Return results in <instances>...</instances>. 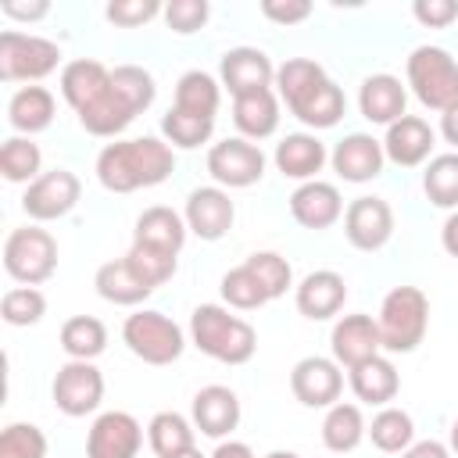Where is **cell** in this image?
Listing matches in <instances>:
<instances>
[{
	"label": "cell",
	"instance_id": "cell-50",
	"mask_svg": "<svg viewBox=\"0 0 458 458\" xmlns=\"http://www.w3.org/2000/svg\"><path fill=\"white\" fill-rule=\"evenodd\" d=\"M401 458H451V447L440 440H415L408 451H401Z\"/></svg>",
	"mask_w": 458,
	"mask_h": 458
},
{
	"label": "cell",
	"instance_id": "cell-18",
	"mask_svg": "<svg viewBox=\"0 0 458 458\" xmlns=\"http://www.w3.org/2000/svg\"><path fill=\"white\" fill-rule=\"evenodd\" d=\"M218 82H222V89H229V97L276 89V64L258 47H233L218 61Z\"/></svg>",
	"mask_w": 458,
	"mask_h": 458
},
{
	"label": "cell",
	"instance_id": "cell-25",
	"mask_svg": "<svg viewBox=\"0 0 458 458\" xmlns=\"http://www.w3.org/2000/svg\"><path fill=\"white\" fill-rule=\"evenodd\" d=\"M276 172L283 179H297V182H311L318 179L322 165L329 161V150L326 143L315 136V132H286L279 143H276Z\"/></svg>",
	"mask_w": 458,
	"mask_h": 458
},
{
	"label": "cell",
	"instance_id": "cell-6",
	"mask_svg": "<svg viewBox=\"0 0 458 458\" xmlns=\"http://www.w3.org/2000/svg\"><path fill=\"white\" fill-rule=\"evenodd\" d=\"M383 351L390 354H411L429 329V297L419 286H394L376 315Z\"/></svg>",
	"mask_w": 458,
	"mask_h": 458
},
{
	"label": "cell",
	"instance_id": "cell-44",
	"mask_svg": "<svg viewBox=\"0 0 458 458\" xmlns=\"http://www.w3.org/2000/svg\"><path fill=\"white\" fill-rule=\"evenodd\" d=\"M129 265L136 268V276L150 286V290H157V286H165L172 276H175V268H179V258H168V254H157V250H147V247H129Z\"/></svg>",
	"mask_w": 458,
	"mask_h": 458
},
{
	"label": "cell",
	"instance_id": "cell-22",
	"mask_svg": "<svg viewBox=\"0 0 458 458\" xmlns=\"http://www.w3.org/2000/svg\"><path fill=\"white\" fill-rule=\"evenodd\" d=\"M344 301H347V283L333 268H315L293 286V304L311 322H326V318L340 315Z\"/></svg>",
	"mask_w": 458,
	"mask_h": 458
},
{
	"label": "cell",
	"instance_id": "cell-27",
	"mask_svg": "<svg viewBox=\"0 0 458 458\" xmlns=\"http://www.w3.org/2000/svg\"><path fill=\"white\" fill-rule=\"evenodd\" d=\"M347 386L361 404L386 408L401 390V376H397V365L386 354H376V358L347 369Z\"/></svg>",
	"mask_w": 458,
	"mask_h": 458
},
{
	"label": "cell",
	"instance_id": "cell-53",
	"mask_svg": "<svg viewBox=\"0 0 458 458\" xmlns=\"http://www.w3.org/2000/svg\"><path fill=\"white\" fill-rule=\"evenodd\" d=\"M440 136L458 150V104H454L451 111H444V114H440Z\"/></svg>",
	"mask_w": 458,
	"mask_h": 458
},
{
	"label": "cell",
	"instance_id": "cell-36",
	"mask_svg": "<svg viewBox=\"0 0 458 458\" xmlns=\"http://www.w3.org/2000/svg\"><path fill=\"white\" fill-rule=\"evenodd\" d=\"M422 193L429 204L458 211V150L451 154H433L422 168Z\"/></svg>",
	"mask_w": 458,
	"mask_h": 458
},
{
	"label": "cell",
	"instance_id": "cell-54",
	"mask_svg": "<svg viewBox=\"0 0 458 458\" xmlns=\"http://www.w3.org/2000/svg\"><path fill=\"white\" fill-rule=\"evenodd\" d=\"M447 447H451V454H458V419L451 422V440H447Z\"/></svg>",
	"mask_w": 458,
	"mask_h": 458
},
{
	"label": "cell",
	"instance_id": "cell-33",
	"mask_svg": "<svg viewBox=\"0 0 458 458\" xmlns=\"http://www.w3.org/2000/svg\"><path fill=\"white\" fill-rule=\"evenodd\" d=\"M57 340H61V351L72 361H93L107 347V326L93 315H72V318L61 322Z\"/></svg>",
	"mask_w": 458,
	"mask_h": 458
},
{
	"label": "cell",
	"instance_id": "cell-3",
	"mask_svg": "<svg viewBox=\"0 0 458 458\" xmlns=\"http://www.w3.org/2000/svg\"><path fill=\"white\" fill-rule=\"evenodd\" d=\"M107 193H136L161 186L175 172V150L161 136H132L100 147L93 165Z\"/></svg>",
	"mask_w": 458,
	"mask_h": 458
},
{
	"label": "cell",
	"instance_id": "cell-38",
	"mask_svg": "<svg viewBox=\"0 0 458 458\" xmlns=\"http://www.w3.org/2000/svg\"><path fill=\"white\" fill-rule=\"evenodd\" d=\"M218 290H222L225 308H233V311H258V308H265V304L272 301V297L265 293V286L258 283V276L250 272L247 261H240L236 268H229V272L222 276Z\"/></svg>",
	"mask_w": 458,
	"mask_h": 458
},
{
	"label": "cell",
	"instance_id": "cell-11",
	"mask_svg": "<svg viewBox=\"0 0 458 458\" xmlns=\"http://www.w3.org/2000/svg\"><path fill=\"white\" fill-rule=\"evenodd\" d=\"M50 397H54L57 411L68 419L93 415L104 401V372L93 361H72L68 358L50 383Z\"/></svg>",
	"mask_w": 458,
	"mask_h": 458
},
{
	"label": "cell",
	"instance_id": "cell-29",
	"mask_svg": "<svg viewBox=\"0 0 458 458\" xmlns=\"http://www.w3.org/2000/svg\"><path fill=\"white\" fill-rule=\"evenodd\" d=\"M279 93L276 89H258V93H247V97H233V125L243 140L258 143V140H268L276 136L279 129Z\"/></svg>",
	"mask_w": 458,
	"mask_h": 458
},
{
	"label": "cell",
	"instance_id": "cell-34",
	"mask_svg": "<svg viewBox=\"0 0 458 458\" xmlns=\"http://www.w3.org/2000/svg\"><path fill=\"white\" fill-rule=\"evenodd\" d=\"M197 437V426L193 419L179 415V411H157L150 422H147V444L157 458H168V454H179V451H190L197 447L193 444Z\"/></svg>",
	"mask_w": 458,
	"mask_h": 458
},
{
	"label": "cell",
	"instance_id": "cell-24",
	"mask_svg": "<svg viewBox=\"0 0 458 458\" xmlns=\"http://www.w3.org/2000/svg\"><path fill=\"white\" fill-rule=\"evenodd\" d=\"M404 107H408V86L390 72L369 75L358 89V111L372 125H394L397 118L408 114Z\"/></svg>",
	"mask_w": 458,
	"mask_h": 458
},
{
	"label": "cell",
	"instance_id": "cell-13",
	"mask_svg": "<svg viewBox=\"0 0 458 458\" xmlns=\"http://www.w3.org/2000/svg\"><path fill=\"white\" fill-rule=\"evenodd\" d=\"M344 236L354 250H383L394 236V208L383 200V197H354L347 208H344Z\"/></svg>",
	"mask_w": 458,
	"mask_h": 458
},
{
	"label": "cell",
	"instance_id": "cell-31",
	"mask_svg": "<svg viewBox=\"0 0 458 458\" xmlns=\"http://www.w3.org/2000/svg\"><path fill=\"white\" fill-rule=\"evenodd\" d=\"M175 111H186V114H197V118H211L218 114L222 107V82L200 68H190L179 75L175 82V100H172Z\"/></svg>",
	"mask_w": 458,
	"mask_h": 458
},
{
	"label": "cell",
	"instance_id": "cell-42",
	"mask_svg": "<svg viewBox=\"0 0 458 458\" xmlns=\"http://www.w3.org/2000/svg\"><path fill=\"white\" fill-rule=\"evenodd\" d=\"M247 265H250V272L258 276V283L265 286V293L276 301V297H283L290 286H293V268H290V261L283 258V254H276V250H254L250 258H247Z\"/></svg>",
	"mask_w": 458,
	"mask_h": 458
},
{
	"label": "cell",
	"instance_id": "cell-30",
	"mask_svg": "<svg viewBox=\"0 0 458 458\" xmlns=\"http://www.w3.org/2000/svg\"><path fill=\"white\" fill-rule=\"evenodd\" d=\"M93 286L97 293L107 301V304H118V308H136L143 304L154 290L136 276V268L129 265V258H114V261H104L93 276Z\"/></svg>",
	"mask_w": 458,
	"mask_h": 458
},
{
	"label": "cell",
	"instance_id": "cell-17",
	"mask_svg": "<svg viewBox=\"0 0 458 458\" xmlns=\"http://www.w3.org/2000/svg\"><path fill=\"white\" fill-rule=\"evenodd\" d=\"M143 447V426L129 411H100L86 433V458H136Z\"/></svg>",
	"mask_w": 458,
	"mask_h": 458
},
{
	"label": "cell",
	"instance_id": "cell-15",
	"mask_svg": "<svg viewBox=\"0 0 458 458\" xmlns=\"http://www.w3.org/2000/svg\"><path fill=\"white\" fill-rule=\"evenodd\" d=\"M329 358L340 365V369H354L376 354H383V336H379V326L372 315L365 311H351V315H340L333 322V333H329Z\"/></svg>",
	"mask_w": 458,
	"mask_h": 458
},
{
	"label": "cell",
	"instance_id": "cell-51",
	"mask_svg": "<svg viewBox=\"0 0 458 458\" xmlns=\"http://www.w3.org/2000/svg\"><path fill=\"white\" fill-rule=\"evenodd\" d=\"M440 247H444L451 258H458V211H451V215L444 218V229H440Z\"/></svg>",
	"mask_w": 458,
	"mask_h": 458
},
{
	"label": "cell",
	"instance_id": "cell-45",
	"mask_svg": "<svg viewBox=\"0 0 458 458\" xmlns=\"http://www.w3.org/2000/svg\"><path fill=\"white\" fill-rule=\"evenodd\" d=\"M208 14H211L208 0H172V4H165V11H161L165 25H168L172 32H179V36L200 32V29L208 25Z\"/></svg>",
	"mask_w": 458,
	"mask_h": 458
},
{
	"label": "cell",
	"instance_id": "cell-40",
	"mask_svg": "<svg viewBox=\"0 0 458 458\" xmlns=\"http://www.w3.org/2000/svg\"><path fill=\"white\" fill-rule=\"evenodd\" d=\"M111 82H114V89L122 93V100H125L136 114H143V111L154 104V97H157L154 75H150L147 68H140V64H114V68H111Z\"/></svg>",
	"mask_w": 458,
	"mask_h": 458
},
{
	"label": "cell",
	"instance_id": "cell-21",
	"mask_svg": "<svg viewBox=\"0 0 458 458\" xmlns=\"http://www.w3.org/2000/svg\"><path fill=\"white\" fill-rule=\"evenodd\" d=\"M240 397L236 390L222 386V383H211V386H200L193 394V404H190V419L193 426L211 437V440H225L236 426H240Z\"/></svg>",
	"mask_w": 458,
	"mask_h": 458
},
{
	"label": "cell",
	"instance_id": "cell-14",
	"mask_svg": "<svg viewBox=\"0 0 458 458\" xmlns=\"http://www.w3.org/2000/svg\"><path fill=\"white\" fill-rule=\"evenodd\" d=\"M182 218H186V229L204 240V243H215L222 240L233 222H236V204L229 197V190L222 186H197L190 190L186 197V208H182Z\"/></svg>",
	"mask_w": 458,
	"mask_h": 458
},
{
	"label": "cell",
	"instance_id": "cell-16",
	"mask_svg": "<svg viewBox=\"0 0 458 458\" xmlns=\"http://www.w3.org/2000/svg\"><path fill=\"white\" fill-rule=\"evenodd\" d=\"M290 394L304 408H333L344 394V372L333 358L308 354L290 369Z\"/></svg>",
	"mask_w": 458,
	"mask_h": 458
},
{
	"label": "cell",
	"instance_id": "cell-20",
	"mask_svg": "<svg viewBox=\"0 0 458 458\" xmlns=\"http://www.w3.org/2000/svg\"><path fill=\"white\" fill-rule=\"evenodd\" d=\"M329 165L344 182H372L386 165L383 140H376L372 132H347L333 147Z\"/></svg>",
	"mask_w": 458,
	"mask_h": 458
},
{
	"label": "cell",
	"instance_id": "cell-39",
	"mask_svg": "<svg viewBox=\"0 0 458 458\" xmlns=\"http://www.w3.org/2000/svg\"><path fill=\"white\" fill-rule=\"evenodd\" d=\"M211 132H215V122L211 118H197V114H186V111H175V107H168L165 114H161V136H165V143L175 150H193V147H204L208 140H211Z\"/></svg>",
	"mask_w": 458,
	"mask_h": 458
},
{
	"label": "cell",
	"instance_id": "cell-19",
	"mask_svg": "<svg viewBox=\"0 0 458 458\" xmlns=\"http://www.w3.org/2000/svg\"><path fill=\"white\" fill-rule=\"evenodd\" d=\"M433 147H437V132L419 114H404L394 125H386V132H383V154L397 168H419V165H426L433 157Z\"/></svg>",
	"mask_w": 458,
	"mask_h": 458
},
{
	"label": "cell",
	"instance_id": "cell-2",
	"mask_svg": "<svg viewBox=\"0 0 458 458\" xmlns=\"http://www.w3.org/2000/svg\"><path fill=\"white\" fill-rule=\"evenodd\" d=\"M276 93L286 111L308 129H333L347 111L344 89L311 57H286L276 68Z\"/></svg>",
	"mask_w": 458,
	"mask_h": 458
},
{
	"label": "cell",
	"instance_id": "cell-49",
	"mask_svg": "<svg viewBox=\"0 0 458 458\" xmlns=\"http://www.w3.org/2000/svg\"><path fill=\"white\" fill-rule=\"evenodd\" d=\"M0 11H4L7 18H18V21H39V18H47V14H50V4H47V0H36V4L4 0V4H0Z\"/></svg>",
	"mask_w": 458,
	"mask_h": 458
},
{
	"label": "cell",
	"instance_id": "cell-10",
	"mask_svg": "<svg viewBox=\"0 0 458 458\" xmlns=\"http://www.w3.org/2000/svg\"><path fill=\"white\" fill-rule=\"evenodd\" d=\"M265 150L243 136H225L208 150V172L222 190H247L265 175Z\"/></svg>",
	"mask_w": 458,
	"mask_h": 458
},
{
	"label": "cell",
	"instance_id": "cell-47",
	"mask_svg": "<svg viewBox=\"0 0 458 458\" xmlns=\"http://www.w3.org/2000/svg\"><path fill=\"white\" fill-rule=\"evenodd\" d=\"M411 14L426 29H447L458 18V4L454 0H415L411 4Z\"/></svg>",
	"mask_w": 458,
	"mask_h": 458
},
{
	"label": "cell",
	"instance_id": "cell-48",
	"mask_svg": "<svg viewBox=\"0 0 458 458\" xmlns=\"http://www.w3.org/2000/svg\"><path fill=\"white\" fill-rule=\"evenodd\" d=\"M311 4L308 0H261V14L276 25H297L304 18H311Z\"/></svg>",
	"mask_w": 458,
	"mask_h": 458
},
{
	"label": "cell",
	"instance_id": "cell-35",
	"mask_svg": "<svg viewBox=\"0 0 458 458\" xmlns=\"http://www.w3.org/2000/svg\"><path fill=\"white\" fill-rule=\"evenodd\" d=\"M369 440H372V447H379L383 454H401V451H408V447L415 444V422H411V415H408L404 408L386 404V408H379V411L372 415V422H369Z\"/></svg>",
	"mask_w": 458,
	"mask_h": 458
},
{
	"label": "cell",
	"instance_id": "cell-5",
	"mask_svg": "<svg viewBox=\"0 0 458 458\" xmlns=\"http://www.w3.org/2000/svg\"><path fill=\"white\" fill-rule=\"evenodd\" d=\"M404 86L415 93V100L429 111H451L458 104V61L451 50L422 43L408 54L404 64Z\"/></svg>",
	"mask_w": 458,
	"mask_h": 458
},
{
	"label": "cell",
	"instance_id": "cell-8",
	"mask_svg": "<svg viewBox=\"0 0 458 458\" xmlns=\"http://www.w3.org/2000/svg\"><path fill=\"white\" fill-rule=\"evenodd\" d=\"M4 272L21 286H39L57 272V240L43 225H18L4 240Z\"/></svg>",
	"mask_w": 458,
	"mask_h": 458
},
{
	"label": "cell",
	"instance_id": "cell-46",
	"mask_svg": "<svg viewBox=\"0 0 458 458\" xmlns=\"http://www.w3.org/2000/svg\"><path fill=\"white\" fill-rule=\"evenodd\" d=\"M161 11H165V7H161L157 0H111V4L104 7V18H107L111 25H118V29H140V25L154 21Z\"/></svg>",
	"mask_w": 458,
	"mask_h": 458
},
{
	"label": "cell",
	"instance_id": "cell-28",
	"mask_svg": "<svg viewBox=\"0 0 458 458\" xmlns=\"http://www.w3.org/2000/svg\"><path fill=\"white\" fill-rule=\"evenodd\" d=\"M54 114H57V100L47 86H18L7 100V125L14 129V136L47 132L54 125Z\"/></svg>",
	"mask_w": 458,
	"mask_h": 458
},
{
	"label": "cell",
	"instance_id": "cell-55",
	"mask_svg": "<svg viewBox=\"0 0 458 458\" xmlns=\"http://www.w3.org/2000/svg\"><path fill=\"white\" fill-rule=\"evenodd\" d=\"M168 458H204L197 447H190V451H179V454H168Z\"/></svg>",
	"mask_w": 458,
	"mask_h": 458
},
{
	"label": "cell",
	"instance_id": "cell-41",
	"mask_svg": "<svg viewBox=\"0 0 458 458\" xmlns=\"http://www.w3.org/2000/svg\"><path fill=\"white\" fill-rule=\"evenodd\" d=\"M0 315L7 326H36L47 315V297L36 286H11L0 297Z\"/></svg>",
	"mask_w": 458,
	"mask_h": 458
},
{
	"label": "cell",
	"instance_id": "cell-52",
	"mask_svg": "<svg viewBox=\"0 0 458 458\" xmlns=\"http://www.w3.org/2000/svg\"><path fill=\"white\" fill-rule=\"evenodd\" d=\"M211 458H254V451L243 440H218V447L211 451Z\"/></svg>",
	"mask_w": 458,
	"mask_h": 458
},
{
	"label": "cell",
	"instance_id": "cell-12",
	"mask_svg": "<svg viewBox=\"0 0 458 458\" xmlns=\"http://www.w3.org/2000/svg\"><path fill=\"white\" fill-rule=\"evenodd\" d=\"M79 197H82L79 175L68 172V168H50V172H43L36 182L25 186V193H21V211H25L36 225L57 222V218H64V215L79 204Z\"/></svg>",
	"mask_w": 458,
	"mask_h": 458
},
{
	"label": "cell",
	"instance_id": "cell-32",
	"mask_svg": "<svg viewBox=\"0 0 458 458\" xmlns=\"http://www.w3.org/2000/svg\"><path fill=\"white\" fill-rule=\"evenodd\" d=\"M365 437H369V422H365V415H361L358 404L336 401L333 408H326V419H322V444H326L333 454H351Z\"/></svg>",
	"mask_w": 458,
	"mask_h": 458
},
{
	"label": "cell",
	"instance_id": "cell-56",
	"mask_svg": "<svg viewBox=\"0 0 458 458\" xmlns=\"http://www.w3.org/2000/svg\"><path fill=\"white\" fill-rule=\"evenodd\" d=\"M265 458H301V454H293V451H268Z\"/></svg>",
	"mask_w": 458,
	"mask_h": 458
},
{
	"label": "cell",
	"instance_id": "cell-37",
	"mask_svg": "<svg viewBox=\"0 0 458 458\" xmlns=\"http://www.w3.org/2000/svg\"><path fill=\"white\" fill-rule=\"evenodd\" d=\"M0 175L7 182H36L43 175V150L32 136H11L0 147Z\"/></svg>",
	"mask_w": 458,
	"mask_h": 458
},
{
	"label": "cell",
	"instance_id": "cell-7",
	"mask_svg": "<svg viewBox=\"0 0 458 458\" xmlns=\"http://www.w3.org/2000/svg\"><path fill=\"white\" fill-rule=\"evenodd\" d=\"M122 344L147 365H172L186 351V333L175 318L154 308H140L122 322Z\"/></svg>",
	"mask_w": 458,
	"mask_h": 458
},
{
	"label": "cell",
	"instance_id": "cell-26",
	"mask_svg": "<svg viewBox=\"0 0 458 458\" xmlns=\"http://www.w3.org/2000/svg\"><path fill=\"white\" fill-rule=\"evenodd\" d=\"M186 233H190L186 229V218L175 208L154 204V208H147L136 218L132 243L136 247H147V250H157V254H168V258H179V250L186 243Z\"/></svg>",
	"mask_w": 458,
	"mask_h": 458
},
{
	"label": "cell",
	"instance_id": "cell-1",
	"mask_svg": "<svg viewBox=\"0 0 458 458\" xmlns=\"http://www.w3.org/2000/svg\"><path fill=\"white\" fill-rule=\"evenodd\" d=\"M61 97L75 111L79 125L100 140H114L136 118V111L114 89L111 68L93 57H75L61 68Z\"/></svg>",
	"mask_w": 458,
	"mask_h": 458
},
{
	"label": "cell",
	"instance_id": "cell-4",
	"mask_svg": "<svg viewBox=\"0 0 458 458\" xmlns=\"http://www.w3.org/2000/svg\"><path fill=\"white\" fill-rule=\"evenodd\" d=\"M190 344L222 365H247L258 351V333L225 304H197L190 315Z\"/></svg>",
	"mask_w": 458,
	"mask_h": 458
},
{
	"label": "cell",
	"instance_id": "cell-23",
	"mask_svg": "<svg viewBox=\"0 0 458 458\" xmlns=\"http://www.w3.org/2000/svg\"><path fill=\"white\" fill-rule=\"evenodd\" d=\"M290 215H293L297 225L318 233V229H329L344 218V197L333 182L311 179V182H301L290 193Z\"/></svg>",
	"mask_w": 458,
	"mask_h": 458
},
{
	"label": "cell",
	"instance_id": "cell-9",
	"mask_svg": "<svg viewBox=\"0 0 458 458\" xmlns=\"http://www.w3.org/2000/svg\"><path fill=\"white\" fill-rule=\"evenodd\" d=\"M61 64V47L47 36L7 29L0 32V79L36 86L39 79L54 75Z\"/></svg>",
	"mask_w": 458,
	"mask_h": 458
},
{
	"label": "cell",
	"instance_id": "cell-43",
	"mask_svg": "<svg viewBox=\"0 0 458 458\" xmlns=\"http://www.w3.org/2000/svg\"><path fill=\"white\" fill-rule=\"evenodd\" d=\"M47 433L32 422H11L0 433V458H47Z\"/></svg>",
	"mask_w": 458,
	"mask_h": 458
}]
</instances>
